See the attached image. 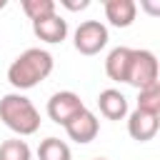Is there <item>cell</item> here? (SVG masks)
Instances as JSON below:
<instances>
[{"instance_id": "6da1fadb", "label": "cell", "mask_w": 160, "mask_h": 160, "mask_svg": "<svg viewBox=\"0 0 160 160\" xmlns=\"http://www.w3.org/2000/svg\"><path fill=\"white\" fill-rule=\"evenodd\" d=\"M52 55L42 48H28L22 50L8 68V80L10 85L20 92V90H30L38 82H42L50 72H52Z\"/></svg>"}, {"instance_id": "7a4b0ae2", "label": "cell", "mask_w": 160, "mask_h": 160, "mask_svg": "<svg viewBox=\"0 0 160 160\" xmlns=\"http://www.w3.org/2000/svg\"><path fill=\"white\" fill-rule=\"evenodd\" d=\"M0 120L20 138L35 135L40 130V112L22 92H8L0 98Z\"/></svg>"}, {"instance_id": "3957f363", "label": "cell", "mask_w": 160, "mask_h": 160, "mask_svg": "<svg viewBox=\"0 0 160 160\" xmlns=\"http://www.w3.org/2000/svg\"><path fill=\"white\" fill-rule=\"evenodd\" d=\"M158 75H160V70H158L155 52H150V50H135L132 48L130 70H128V80L125 82L132 85V88H138V90H142V88H150V85L160 82Z\"/></svg>"}, {"instance_id": "277c9868", "label": "cell", "mask_w": 160, "mask_h": 160, "mask_svg": "<svg viewBox=\"0 0 160 160\" xmlns=\"http://www.w3.org/2000/svg\"><path fill=\"white\" fill-rule=\"evenodd\" d=\"M110 35L100 20H82L72 32V45L80 55H98L108 45Z\"/></svg>"}, {"instance_id": "5b68a950", "label": "cell", "mask_w": 160, "mask_h": 160, "mask_svg": "<svg viewBox=\"0 0 160 160\" xmlns=\"http://www.w3.org/2000/svg\"><path fill=\"white\" fill-rule=\"evenodd\" d=\"M80 110H85V102H82L80 95L72 92V90H60V92H55V95L48 100V118H50L52 122L62 125V128H65Z\"/></svg>"}, {"instance_id": "8992f818", "label": "cell", "mask_w": 160, "mask_h": 160, "mask_svg": "<svg viewBox=\"0 0 160 160\" xmlns=\"http://www.w3.org/2000/svg\"><path fill=\"white\" fill-rule=\"evenodd\" d=\"M65 132L70 140H75L78 145H85V142H92L100 132V120L92 110H80L68 125H65Z\"/></svg>"}, {"instance_id": "52a82bcc", "label": "cell", "mask_w": 160, "mask_h": 160, "mask_svg": "<svg viewBox=\"0 0 160 160\" xmlns=\"http://www.w3.org/2000/svg\"><path fill=\"white\" fill-rule=\"evenodd\" d=\"M158 128H160V115L142 112V110H138V108H135L132 112H128V132H130L132 140L148 142V140L155 138Z\"/></svg>"}, {"instance_id": "ba28073f", "label": "cell", "mask_w": 160, "mask_h": 160, "mask_svg": "<svg viewBox=\"0 0 160 160\" xmlns=\"http://www.w3.org/2000/svg\"><path fill=\"white\" fill-rule=\"evenodd\" d=\"M32 32H35V38L42 40V42H50V45L62 42V40L68 38V20H65L62 15H58V12H55V15H48V18L32 22Z\"/></svg>"}, {"instance_id": "9c48e42d", "label": "cell", "mask_w": 160, "mask_h": 160, "mask_svg": "<svg viewBox=\"0 0 160 160\" xmlns=\"http://www.w3.org/2000/svg\"><path fill=\"white\" fill-rule=\"evenodd\" d=\"M138 5L135 0H105V20L112 28H130L135 22Z\"/></svg>"}, {"instance_id": "30bf717a", "label": "cell", "mask_w": 160, "mask_h": 160, "mask_svg": "<svg viewBox=\"0 0 160 160\" xmlns=\"http://www.w3.org/2000/svg\"><path fill=\"white\" fill-rule=\"evenodd\" d=\"M130 58H132V48L128 45H118L108 52L105 58V72L110 80L115 82H125L128 80V70H130Z\"/></svg>"}, {"instance_id": "8fae6325", "label": "cell", "mask_w": 160, "mask_h": 160, "mask_svg": "<svg viewBox=\"0 0 160 160\" xmlns=\"http://www.w3.org/2000/svg\"><path fill=\"white\" fill-rule=\"evenodd\" d=\"M98 108L100 112L108 118V120H122L128 118V98L115 90V88H108V90H100L98 95Z\"/></svg>"}, {"instance_id": "7c38bea8", "label": "cell", "mask_w": 160, "mask_h": 160, "mask_svg": "<svg viewBox=\"0 0 160 160\" xmlns=\"http://www.w3.org/2000/svg\"><path fill=\"white\" fill-rule=\"evenodd\" d=\"M38 160H72V152L65 140L60 138H45L38 145Z\"/></svg>"}, {"instance_id": "4fadbf2b", "label": "cell", "mask_w": 160, "mask_h": 160, "mask_svg": "<svg viewBox=\"0 0 160 160\" xmlns=\"http://www.w3.org/2000/svg\"><path fill=\"white\" fill-rule=\"evenodd\" d=\"M0 160H32V150L25 140L10 138L0 142Z\"/></svg>"}, {"instance_id": "5bb4252c", "label": "cell", "mask_w": 160, "mask_h": 160, "mask_svg": "<svg viewBox=\"0 0 160 160\" xmlns=\"http://www.w3.org/2000/svg\"><path fill=\"white\" fill-rule=\"evenodd\" d=\"M20 8H22V12H25V15H28L32 22L58 12L55 0H22V2H20Z\"/></svg>"}, {"instance_id": "9a60e30c", "label": "cell", "mask_w": 160, "mask_h": 160, "mask_svg": "<svg viewBox=\"0 0 160 160\" xmlns=\"http://www.w3.org/2000/svg\"><path fill=\"white\" fill-rule=\"evenodd\" d=\"M138 110H142V112H152V115H160V82L138 90Z\"/></svg>"}, {"instance_id": "2e32d148", "label": "cell", "mask_w": 160, "mask_h": 160, "mask_svg": "<svg viewBox=\"0 0 160 160\" xmlns=\"http://www.w3.org/2000/svg\"><path fill=\"white\" fill-rule=\"evenodd\" d=\"M60 5H62V8H68V10H85V8L90 5V0H80V2H70V0H60Z\"/></svg>"}, {"instance_id": "e0dca14e", "label": "cell", "mask_w": 160, "mask_h": 160, "mask_svg": "<svg viewBox=\"0 0 160 160\" xmlns=\"http://www.w3.org/2000/svg\"><path fill=\"white\" fill-rule=\"evenodd\" d=\"M0 8H5V0H0Z\"/></svg>"}, {"instance_id": "ac0fdd59", "label": "cell", "mask_w": 160, "mask_h": 160, "mask_svg": "<svg viewBox=\"0 0 160 160\" xmlns=\"http://www.w3.org/2000/svg\"><path fill=\"white\" fill-rule=\"evenodd\" d=\"M92 160H108V158H92Z\"/></svg>"}]
</instances>
